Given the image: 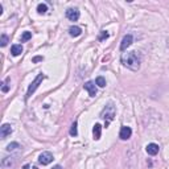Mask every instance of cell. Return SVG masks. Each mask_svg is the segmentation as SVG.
I'll list each match as a JSON object with an SVG mask.
<instances>
[{
    "mask_svg": "<svg viewBox=\"0 0 169 169\" xmlns=\"http://www.w3.org/2000/svg\"><path fill=\"white\" fill-rule=\"evenodd\" d=\"M122 64L132 71H137L140 69V57L136 52H127L122 54Z\"/></svg>",
    "mask_w": 169,
    "mask_h": 169,
    "instance_id": "6da1fadb",
    "label": "cell"
},
{
    "mask_svg": "<svg viewBox=\"0 0 169 169\" xmlns=\"http://www.w3.org/2000/svg\"><path fill=\"white\" fill-rule=\"evenodd\" d=\"M115 114H116L115 106L112 105V103H109V105H106V106H105V109L102 110V112H101V118L106 119V122H107V123H110L111 120H114Z\"/></svg>",
    "mask_w": 169,
    "mask_h": 169,
    "instance_id": "7a4b0ae2",
    "label": "cell"
},
{
    "mask_svg": "<svg viewBox=\"0 0 169 169\" xmlns=\"http://www.w3.org/2000/svg\"><path fill=\"white\" fill-rule=\"evenodd\" d=\"M42 79H45V75L44 74H38L36 78H34V81L32 83L29 84V87H28V91H26V95H25V99H29L30 97H32V94L36 91V89L38 86H40V83L42 82Z\"/></svg>",
    "mask_w": 169,
    "mask_h": 169,
    "instance_id": "3957f363",
    "label": "cell"
},
{
    "mask_svg": "<svg viewBox=\"0 0 169 169\" xmlns=\"http://www.w3.org/2000/svg\"><path fill=\"white\" fill-rule=\"evenodd\" d=\"M16 160H17V157H16V156H8V157H4V159L2 160V168H3V169H11L15 164H16Z\"/></svg>",
    "mask_w": 169,
    "mask_h": 169,
    "instance_id": "277c9868",
    "label": "cell"
},
{
    "mask_svg": "<svg viewBox=\"0 0 169 169\" xmlns=\"http://www.w3.org/2000/svg\"><path fill=\"white\" fill-rule=\"evenodd\" d=\"M52 161H53V155L50 152H42L40 157H38V163L41 165H48V164H50Z\"/></svg>",
    "mask_w": 169,
    "mask_h": 169,
    "instance_id": "5b68a950",
    "label": "cell"
},
{
    "mask_svg": "<svg viewBox=\"0 0 169 169\" xmlns=\"http://www.w3.org/2000/svg\"><path fill=\"white\" fill-rule=\"evenodd\" d=\"M133 42V37H132V34H126L124 37H123V40H122V44H120V50L122 52H124L127 50V48L128 47H131V44Z\"/></svg>",
    "mask_w": 169,
    "mask_h": 169,
    "instance_id": "8992f818",
    "label": "cell"
},
{
    "mask_svg": "<svg viewBox=\"0 0 169 169\" xmlns=\"http://www.w3.org/2000/svg\"><path fill=\"white\" fill-rule=\"evenodd\" d=\"M132 135V129H131V127H122L120 128V132H119V137H120L122 140H128L129 137H131Z\"/></svg>",
    "mask_w": 169,
    "mask_h": 169,
    "instance_id": "52a82bcc",
    "label": "cell"
},
{
    "mask_svg": "<svg viewBox=\"0 0 169 169\" xmlns=\"http://www.w3.org/2000/svg\"><path fill=\"white\" fill-rule=\"evenodd\" d=\"M12 133V126L8 124V123H5V124H3L0 127V137L2 139H5L8 135Z\"/></svg>",
    "mask_w": 169,
    "mask_h": 169,
    "instance_id": "ba28073f",
    "label": "cell"
},
{
    "mask_svg": "<svg viewBox=\"0 0 169 169\" xmlns=\"http://www.w3.org/2000/svg\"><path fill=\"white\" fill-rule=\"evenodd\" d=\"M66 17L70 21H77L79 19V11L77 8H69L66 9Z\"/></svg>",
    "mask_w": 169,
    "mask_h": 169,
    "instance_id": "9c48e42d",
    "label": "cell"
},
{
    "mask_svg": "<svg viewBox=\"0 0 169 169\" xmlns=\"http://www.w3.org/2000/svg\"><path fill=\"white\" fill-rule=\"evenodd\" d=\"M84 90L89 93L90 97H95V95H97V87H95V84L93 82H86V83H84Z\"/></svg>",
    "mask_w": 169,
    "mask_h": 169,
    "instance_id": "30bf717a",
    "label": "cell"
},
{
    "mask_svg": "<svg viewBox=\"0 0 169 169\" xmlns=\"http://www.w3.org/2000/svg\"><path fill=\"white\" fill-rule=\"evenodd\" d=\"M159 145L155 144V143H151V144H148L147 147H145V151H147L148 155H151V156H155L159 153Z\"/></svg>",
    "mask_w": 169,
    "mask_h": 169,
    "instance_id": "8fae6325",
    "label": "cell"
},
{
    "mask_svg": "<svg viewBox=\"0 0 169 169\" xmlns=\"http://www.w3.org/2000/svg\"><path fill=\"white\" fill-rule=\"evenodd\" d=\"M93 135H94V139L95 140H99L101 139V135H102V126L99 123H95L94 128H93Z\"/></svg>",
    "mask_w": 169,
    "mask_h": 169,
    "instance_id": "7c38bea8",
    "label": "cell"
},
{
    "mask_svg": "<svg viewBox=\"0 0 169 169\" xmlns=\"http://www.w3.org/2000/svg\"><path fill=\"white\" fill-rule=\"evenodd\" d=\"M81 33H82V29L77 25H71L70 28H69V34H70L71 37H78V36H81Z\"/></svg>",
    "mask_w": 169,
    "mask_h": 169,
    "instance_id": "4fadbf2b",
    "label": "cell"
},
{
    "mask_svg": "<svg viewBox=\"0 0 169 169\" xmlns=\"http://www.w3.org/2000/svg\"><path fill=\"white\" fill-rule=\"evenodd\" d=\"M11 53H12V56H15V57L20 56L22 53V47H21V45H12V48H11Z\"/></svg>",
    "mask_w": 169,
    "mask_h": 169,
    "instance_id": "5bb4252c",
    "label": "cell"
},
{
    "mask_svg": "<svg viewBox=\"0 0 169 169\" xmlns=\"http://www.w3.org/2000/svg\"><path fill=\"white\" fill-rule=\"evenodd\" d=\"M20 148L21 147H20V144H19V143H11V144L7 145V151H8V152H13V151L20 149Z\"/></svg>",
    "mask_w": 169,
    "mask_h": 169,
    "instance_id": "9a60e30c",
    "label": "cell"
},
{
    "mask_svg": "<svg viewBox=\"0 0 169 169\" xmlns=\"http://www.w3.org/2000/svg\"><path fill=\"white\" fill-rule=\"evenodd\" d=\"M47 11H48V5L45 4V3H41V4L37 5V12L38 13L44 15V13H47Z\"/></svg>",
    "mask_w": 169,
    "mask_h": 169,
    "instance_id": "2e32d148",
    "label": "cell"
},
{
    "mask_svg": "<svg viewBox=\"0 0 169 169\" xmlns=\"http://www.w3.org/2000/svg\"><path fill=\"white\" fill-rule=\"evenodd\" d=\"M9 82H11V78H5V81L3 82V86H2V91H3V93H8V90H9Z\"/></svg>",
    "mask_w": 169,
    "mask_h": 169,
    "instance_id": "e0dca14e",
    "label": "cell"
},
{
    "mask_svg": "<svg viewBox=\"0 0 169 169\" xmlns=\"http://www.w3.org/2000/svg\"><path fill=\"white\" fill-rule=\"evenodd\" d=\"M77 127H78V123L74 122V123L71 124V128H70V135L74 136V137L78 135V128H77Z\"/></svg>",
    "mask_w": 169,
    "mask_h": 169,
    "instance_id": "ac0fdd59",
    "label": "cell"
},
{
    "mask_svg": "<svg viewBox=\"0 0 169 169\" xmlns=\"http://www.w3.org/2000/svg\"><path fill=\"white\" fill-rule=\"evenodd\" d=\"M95 84H98L99 87H105L106 86V79L103 78V77H98V78L95 79Z\"/></svg>",
    "mask_w": 169,
    "mask_h": 169,
    "instance_id": "d6986e66",
    "label": "cell"
},
{
    "mask_svg": "<svg viewBox=\"0 0 169 169\" xmlns=\"http://www.w3.org/2000/svg\"><path fill=\"white\" fill-rule=\"evenodd\" d=\"M109 36H110V34L107 33V30H102L101 34H99V37H98V40L99 41H105V40H107V38H109Z\"/></svg>",
    "mask_w": 169,
    "mask_h": 169,
    "instance_id": "ffe728a7",
    "label": "cell"
},
{
    "mask_svg": "<svg viewBox=\"0 0 169 169\" xmlns=\"http://www.w3.org/2000/svg\"><path fill=\"white\" fill-rule=\"evenodd\" d=\"M32 38V33L30 32H24L22 33V36H21V42H25V41H28Z\"/></svg>",
    "mask_w": 169,
    "mask_h": 169,
    "instance_id": "44dd1931",
    "label": "cell"
},
{
    "mask_svg": "<svg viewBox=\"0 0 169 169\" xmlns=\"http://www.w3.org/2000/svg\"><path fill=\"white\" fill-rule=\"evenodd\" d=\"M0 42H2V47H5V45L8 44V36H7V34H2V40H0Z\"/></svg>",
    "mask_w": 169,
    "mask_h": 169,
    "instance_id": "7402d4cb",
    "label": "cell"
},
{
    "mask_svg": "<svg viewBox=\"0 0 169 169\" xmlns=\"http://www.w3.org/2000/svg\"><path fill=\"white\" fill-rule=\"evenodd\" d=\"M42 60H44V58H42L41 56H37V57H34V58H33L32 61H33L34 64H36V62H40V61H42Z\"/></svg>",
    "mask_w": 169,
    "mask_h": 169,
    "instance_id": "603a6c76",
    "label": "cell"
},
{
    "mask_svg": "<svg viewBox=\"0 0 169 169\" xmlns=\"http://www.w3.org/2000/svg\"><path fill=\"white\" fill-rule=\"evenodd\" d=\"M52 169H62V168H61V165H56V167H53Z\"/></svg>",
    "mask_w": 169,
    "mask_h": 169,
    "instance_id": "cb8c5ba5",
    "label": "cell"
}]
</instances>
